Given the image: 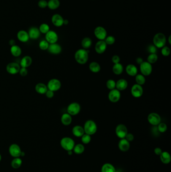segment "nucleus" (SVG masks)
I'll use <instances>...</instances> for the list:
<instances>
[{
  "label": "nucleus",
  "mask_w": 171,
  "mask_h": 172,
  "mask_svg": "<svg viewBox=\"0 0 171 172\" xmlns=\"http://www.w3.org/2000/svg\"><path fill=\"white\" fill-rule=\"evenodd\" d=\"M128 133V128L123 124H119L116 127V133L117 137L120 139H125Z\"/></svg>",
  "instance_id": "nucleus-8"
},
{
  "label": "nucleus",
  "mask_w": 171,
  "mask_h": 172,
  "mask_svg": "<svg viewBox=\"0 0 171 172\" xmlns=\"http://www.w3.org/2000/svg\"><path fill=\"white\" fill-rule=\"evenodd\" d=\"M9 151L10 155L14 158L20 157L21 156V153H22L20 147L15 143L12 144L10 146Z\"/></svg>",
  "instance_id": "nucleus-11"
},
{
  "label": "nucleus",
  "mask_w": 171,
  "mask_h": 172,
  "mask_svg": "<svg viewBox=\"0 0 171 172\" xmlns=\"http://www.w3.org/2000/svg\"><path fill=\"white\" fill-rule=\"evenodd\" d=\"M102 172H116V170L113 165L106 163L102 167Z\"/></svg>",
  "instance_id": "nucleus-33"
},
{
  "label": "nucleus",
  "mask_w": 171,
  "mask_h": 172,
  "mask_svg": "<svg viewBox=\"0 0 171 172\" xmlns=\"http://www.w3.org/2000/svg\"><path fill=\"white\" fill-rule=\"evenodd\" d=\"M171 36L170 35L169 37V38H168V42H169V43L170 44H171Z\"/></svg>",
  "instance_id": "nucleus-55"
},
{
  "label": "nucleus",
  "mask_w": 171,
  "mask_h": 172,
  "mask_svg": "<svg viewBox=\"0 0 171 172\" xmlns=\"http://www.w3.org/2000/svg\"><path fill=\"white\" fill-rule=\"evenodd\" d=\"M128 86V82L124 79H121L116 82V88L119 91H122L125 90Z\"/></svg>",
  "instance_id": "nucleus-19"
},
{
  "label": "nucleus",
  "mask_w": 171,
  "mask_h": 172,
  "mask_svg": "<svg viewBox=\"0 0 171 172\" xmlns=\"http://www.w3.org/2000/svg\"><path fill=\"white\" fill-rule=\"evenodd\" d=\"M38 6L40 8H45L47 7L48 2L45 0H40L39 2H38Z\"/></svg>",
  "instance_id": "nucleus-47"
},
{
  "label": "nucleus",
  "mask_w": 171,
  "mask_h": 172,
  "mask_svg": "<svg viewBox=\"0 0 171 172\" xmlns=\"http://www.w3.org/2000/svg\"><path fill=\"white\" fill-rule=\"evenodd\" d=\"M105 42L107 45H112L114 44L116 42V39L113 36H108L106 37L105 39Z\"/></svg>",
  "instance_id": "nucleus-45"
},
{
  "label": "nucleus",
  "mask_w": 171,
  "mask_h": 172,
  "mask_svg": "<svg viewBox=\"0 0 171 172\" xmlns=\"http://www.w3.org/2000/svg\"><path fill=\"white\" fill-rule=\"evenodd\" d=\"M60 6V2L59 0H49L48 2L47 7L51 10H55Z\"/></svg>",
  "instance_id": "nucleus-34"
},
{
  "label": "nucleus",
  "mask_w": 171,
  "mask_h": 172,
  "mask_svg": "<svg viewBox=\"0 0 171 172\" xmlns=\"http://www.w3.org/2000/svg\"><path fill=\"white\" fill-rule=\"evenodd\" d=\"M51 21L53 25L56 27H60L63 25V18L59 14H54L52 17Z\"/></svg>",
  "instance_id": "nucleus-18"
},
{
  "label": "nucleus",
  "mask_w": 171,
  "mask_h": 172,
  "mask_svg": "<svg viewBox=\"0 0 171 172\" xmlns=\"http://www.w3.org/2000/svg\"><path fill=\"white\" fill-rule=\"evenodd\" d=\"M158 59V56L156 53H150L147 56V62L150 64H155Z\"/></svg>",
  "instance_id": "nucleus-38"
},
{
  "label": "nucleus",
  "mask_w": 171,
  "mask_h": 172,
  "mask_svg": "<svg viewBox=\"0 0 171 172\" xmlns=\"http://www.w3.org/2000/svg\"><path fill=\"white\" fill-rule=\"evenodd\" d=\"M111 60H112V62H113L114 64H118V63H119V62H120V57H119V56H117V55H114L112 57Z\"/></svg>",
  "instance_id": "nucleus-48"
},
{
  "label": "nucleus",
  "mask_w": 171,
  "mask_h": 172,
  "mask_svg": "<svg viewBox=\"0 0 171 172\" xmlns=\"http://www.w3.org/2000/svg\"><path fill=\"white\" fill-rule=\"evenodd\" d=\"M121 94L120 91L116 89L111 90L108 93V98L109 100L112 103H116L120 100Z\"/></svg>",
  "instance_id": "nucleus-12"
},
{
  "label": "nucleus",
  "mask_w": 171,
  "mask_h": 172,
  "mask_svg": "<svg viewBox=\"0 0 171 172\" xmlns=\"http://www.w3.org/2000/svg\"><path fill=\"white\" fill-rule=\"evenodd\" d=\"M153 43L155 46L158 48H162L166 43V37L163 33H158L154 36Z\"/></svg>",
  "instance_id": "nucleus-3"
},
{
  "label": "nucleus",
  "mask_w": 171,
  "mask_h": 172,
  "mask_svg": "<svg viewBox=\"0 0 171 172\" xmlns=\"http://www.w3.org/2000/svg\"><path fill=\"white\" fill-rule=\"evenodd\" d=\"M140 71L142 75L144 76H148L152 73L153 70V67L152 64H150L147 62H143L140 64Z\"/></svg>",
  "instance_id": "nucleus-6"
},
{
  "label": "nucleus",
  "mask_w": 171,
  "mask_h": 172,
  "mask_svg": "<svg viewBox=\"0 0 171 172\" xmlns=\"http://www.w3.org/2000/svg\"><path fill=\"white\" fill-rule=\"evenodd\" d=\"M157 126V129L159 132L164 133L167 130V125L165 123L161 122Z\"/></svg>",
  "instance_id": "nucleus-41"
},
{
  "label": "nucleus",
  "mask_w": 171,
  "mask_h": 172,
  "mask_svg": "<svg viewBox=\"0 0 171 172\" xmlns=\"http://www.w3.org/2000/svg\"><path fill=\"white\" fill-rule=\"evenodd\" d=\"M45 94H46V97L48 98L51 99V98H52L54 97V92H53V91H51V90H49L48 89Z\"/></svg>",
  "instance_id": "nucleus-51"
},
{
  "label": "nucleus",
  "mask_w": 171,
  "mask_h": 172,
  "mask_svg": "<svg viewBox=\"0 0 171 172\" xmlns=\"http://www.w3.org/2000/svg\"><path fill=\"white\" fill-rule=\"evenodd\" d=\"M39 30L42 33L46 34L50 30V27L48 24L43 23L40 26Z\"/></svg>",
  "instance_id": "nucleus-39"
},
{
  "label": "nucleus",
  "mask_w": 171,
  "mask_h": 172,
  "mask_svg": "<svg viewBox=\"0 0 171 172\" xmlns=\"http://www.w3.org/2000/svg\"><path fill=\"white\" fill-rule=\"evenodd\" d=\"M81 137V142H83V143L84 144H88L91 140V136L87 134L84 133Z\"/></svg>",
  "instance_id": "nucleus-43"
},
{
  "label": "nucleus",
  "mask_w": 171,
  "mask_h": 172,
  "mask_svg": "<svg viewBox=\"0 0 171 172\" xmlns=\"http://www.w3.org/2000/svg\"><path fill=\"white\" fill-rule=\"evenodd\" d=\"M125 139H126L128 142H132L134 139V136L133 134L128 133Z\"/></svg>",
  "instance_id": "nucleus-50"
},
{
  "label": "nucleus",
  "mask_w": 171,
  "mask_h": 172,
  "mask_svg": "<svg viewBox=\"0 0 171 172\" xmlns=\"http://www.w3.org/2000/svg\"><path fill=\"white\" fill-rule=\"evenodd\" d=\"M81 110V107L79 103L77 102H72L68 105L67 111V113L71 116H75L79 114Z\"/></svg>",
  "instance_id": "nucleus-5"
},
{
  "label": "nucleus",
  "mask_w": 171,
  "mask_h": 172,
  "mask_svg": "<svg viewBox=\"0 0 171 172\" xmlns=\"http://www.w3.org/2000/svg\"><path fill=\"white\" fill-rule=\"evenodd\" d=\"M68 20H64V22L63 24H65V25H67L68 24Z\"/></svg>",
  "instance_id": "nucleus-54"
},
{
  "label": "nucleus",
  "mask_w": 171,
  "mask_h": 172,
  "mask_svg": "<svg viewBox=\"0 0 171 172\" xmlns=\"http://www.w3.org/2000/svg\"><path fill=\"white\" fill-rule=\"evenodd\" d=\"M72 121L71 115L69 114L68 113H64L61 117V121L62 124L68 126L71 124Z\"/></svg>",
  "instance_id": "nucleus-25"
},
{
  "label": "nucleus",
  "mask_w": 171,
  "mask_h": 172,
  "mask_svg": "<svg viewBox=\"0 0 171 172\" xmlns=\"http://www.w3.org/2000/svg\"><path fill=\"white\" fill-rule=\"evenodd\" d=\"M89 70L94 73H97L101 70V67L100 64L96 62H92L89 65Z\"/></svg>",
  "instance_id": "nucleus-29"
},
{
  "label": "nucleus",
  "mask_w": 171,
  "mask_h": 172,
  "mask_svg": "<svg viewBox=\"0 0 171 172\" xmlns=\"http://www.w3.org/2000/svg\"><path fill=\"white\" fill-rule=\"evenodd\" d=\"M22 164V161L19 157L14 158L11 162L12 167L14 169H18L21 167Z\"/></svg>",
  "instance_id": "nucleus-35"
},
{
  "label": "nucleus",
  "mask_w": 171,
  "mask_h": 172,
  "mask_svg": "<svg viewBox=\"0 0 171 172\" xmlns=\"http://www.w3.org/2000/svg\"><path fill=\"white\" fill-rule=\"evenodd\" d=\"M143 93L144 90L142 86L141 85L136 84L132 86L131 88V94L134 97H141L143 95Z\"/></svg>",
  "instance_id": "nucleus-13"
},
{
  "label": "nucleus",
  "mask_w": 171,
  "mask_h": 172,
  "mask_svg": "<svg viewBox=\"0 0 171 172\" xmlns=\"http://www.w3.org/2000/svg\"><path fill=\"white\" fill-rule=\"evenodd\" d=\"M47 87L48 89L54 92L56 91H58L60 89L61 87V83L58 79H52L48 82Z\"/></svg>",
  "instance_id": "nucleus-7"
},
{
  "label": "nucleus",
  "mask_w": 171,
  "mask_h": 172,
  "mask_svg": "<svg viewBox=\"0 0 171 172\" xmlns=\"http://www.w3.org/2000/svg\"><path fill=\"white\" fill-rule=\"evenodd\" d=\"M84 150H85V148H84V145L82 144H80V143L77 144L76 145H75L73 149L74 152L76 154H78V155H80V154L83 153L84 152Z\"/></svg>",
  "instance_id": "nucleus-36"
},
{
  "label": "nucleus",
  "mask_w": 171,
  "mask_h": 172,
  "mask_svg": "<svg viewBox=\"0 0 171 172\" xmlns=\"http://www.w3.org/2000/svg\"><path fill=\"white\" fill-rule=\"evenodd\" d=\"M19 73L22 76H26L28 74V70H27V68L21 67Z\"/></svg>",
  "instance_id": "nucleus-49"
},
{
  "label": "nucleus",
  "mask_w": 171,
  "mask_h": 172,
  "mask_svg": "<svg viewBox=\"0 0 171 172\" xmlns=\"http://www.w3.org/2000/svg\"><path fill=\"white\" fill-rule=\"evenodd\" d=\"M92 40L89 37H85L81 42V46L83 49L87 50L92 45Z\"/></svg>",
  "instance_id": "nucleus-32"
},
{
  "label": "nucleus",
  "mask_w": 171,
  "mask_h": 172,
  "mask_svg": "<svg viewBox=\"0 0 171 172\" xmlns=\"http://www.w3.org/2000/svg\"><path fill=\"white\" fill-rule=\"evenodd\" d=\"M85 133L90 136L94 135L97 130V127L96 123L92 120H88L86 121L83 127Z\"/></svg>",
  "instance_id": "nucleus-2"
},
{
  "label": "nucleus",
  "mask_w": 171,
  "mask_h": 172,
  "mask_svg": "<svg viewBox=\"0 0 171 172\" xmlns=\"http://www.w3.org/2000/svg\"><path fill=\"white\" fill-rule=\"evenodd\" d=\"M88 53L85 49H79L75 53L74 57L76 62L80 64H84L88 60Z\"/></svg>",
  "instance_id": "nucleus-1"
},
{
  "label": "nucleus",
  "mask_w": 171,
  "mask_h": 172,
  "mask_svg": "<svg viewBox=\"0 0 171 172\" xmlns=\"http://www.w3.org/2000/svg\"><path fill=\"white\" fill-rule=\"evenodd\" d=\"M137 84L141 86H142L146 82V78L144 76H143L142 74H137L136 76V78H135Z\"/></svg>",
  "instance_id": "nucleus-37"
},
{
  "label": "nucleus",
  "mask_w": 171,
  "mask_h": 172,
  "mask_svg": "<svg viewBox=\"0 0 171 172\" xmlns=\"http://www.w3.org/2000/svg\"><path fill=\"white\" fill-rule=\"evenodd\" d=\"M2 160V156L0 154V162Z\"/></svg>",
  "instance_id": "nucleus-57"
},
{
  "label": "nucleus",
  "mask_w": 171,
  "mask_h": 172,
  "mask_svg": "<svg viewBox=\"0 0 171 172\" xmlns=\"http://www.w3.org/2000/svg\"><path fill=\"white\" fill-rule=\"evenodd\" d=\"M29 36V38L32 39H37L39 37L40 35V32L39 29L36 27H32L29 29L28 32Z\"/></svg>",
  "instance_id": "nucleus-22"
},
{
  "label": "nucleus",
  "mask_w": 171,
  "mask_h": 172,
  "mask_svg": "<svg viewBox=\"0 0 171 172\" xmlns=\"http://www.w3.org/2000/svg\"><path fill=\"white\" fill-rule=\"evenodd\" d=\"M35 91L40 94H45L48 90L46 85L43 83H38L35 86Z\"/></svg>",
  "instance_id": "nucleus-27"
},
{
  "label": "nucleus",
  "mask_w": 171,
  "mask_h": 172,
  "mask_svg": "<svg viewBox=\"0 0 171 172\" xmlns=\"http://www.w3.org/2000/svg\"><path fill=\"white\" fill-rule=\"evenodd\" d=\"M17 38L19 41L22 42H26L29 39L28 33L26 31L20 30L18 32Z\"/></svg>",
  "instance_id": "nucleus-24"
},
{
  "label": "nucleus",
  "mask_w": 171,
  "mask_h": 172,
  "mask_svg": "<svg viewBox=\"0 0 171 172\" xmlns=\"http://www.w3.org/2000/svg\"><path fill=\"white\" fill-rule=\"evenodd\" d=\"M127 74L130 76H135L138 74V70L136 66L133 64H129L125 68Z\"/></svg>",
  "instance_id": "nucleus-20"
},
{
  "label": "nucleus",
  "mask_w": 171,
  "mask_h": 172,
  "mask_svg": "<svg viewBox=\"0 0 171 172\" xmlns=\"http://www.w3.org/2000/svg\"><path fill=\"white\" fill-rule=\"evenodd\" d=\"M46 40L50 44L56 43L58 39V36L57 34L54 31L49 30L47 33L45 34Z\"/></svg>",
  "instance_id": "nucleus-15"
},
{
  "label": "nucleus",
  "mask_w": 171,
  "mask_h": 172,
  "mask_svg": "<svg viewBox=\"0 0 171 172\" xmlns=\"http://www.w3.org/2000/svg\"><path fill=\"white\" fill-rule=\"evenodd\" d=\"M60 145L64 150L69 151L73 150L75 146V142L73 139L70 137H65L61 139Z\"/></svg>",
  "instance_id": "nucleus-4"
},
{
  "label": "nucleus",
  "mask_w": 171,
  "mask_h": 172,
  "mask_svg": "<svg viewBox=\"0 0 171 172\" xmlns=\"http://www.w3.org/2000/svg\"><path fill=\"white\" fill-rule=\"evenodd\" d=\"M73 135L77 137H81L85 133L83 128L80 125H76L73 127L72 130Z\"/></svg>",
  "instance_id": "nucleus-23"
},
{
  "label": "nucleus",
  "mask_w": 171,
  "mask_h": 172,
  "mask_svg": "<svg viewBox=\"0 0 171 172\" xmlns=\"http://www.w3.org/2000/svg\"><path fill=\"white\" fill-rule=\"evenodd\" d=\"M49 43L46 40H43L40 42L39 46L41 50H47L49 47Z\"/></svg>",
  "instance_id": "nucleus-42"
},
{
  "label": "nucleus",
  "mask_w": 171,
  "mask_h": 172,
  "mask_svg": "<svg viewBox=\"0 0 171 172\" xmlns=\"http://www.w3.org/2000/svg\"><path fill=\"white\" fill-rule=\"evenodd\" d=\"M10 51L11 54L15 57L19 56L22 53V50L21 48L16 45H13L11 46Z\"/></svg>",
  "instance_id": "nucleus-31"
},
{
  "label": "nucleus",
  "mask_w": 171,
  "mask_h": 172,
  "mask_svg": "<svg viewBox=\"0 0 171 172\" xmlns=\"http://www.w3.org/2000/svg\"><path fill=\"white\" fill-rule=\"evenodd\" d=\"M160 156L161 161L165 164H168L171 162V156L170 155L169 153L167 151L162 152Z\"/></svg>",
  "instance_id": "nucleus-28"
},
{
  "label": "nucleus",
  "mask_w": 171,
  "mask_h": 172,
  "mask_svg": "<svg viewBox=\"0 0 171 172\" xmlns=\"http://www.w3.org/2000/svg\"><path fill=\"white\" fill-rule=\"evenodd\" d=\"M68 151V154L69 155H71L72 154V150H69V151Z\"/></svg>",
  "instance_id": "nucleus-56"
},
{
  "label": "nucleus",
  "mask_w": 171,
  "mask_h": 172,
  "mask_svg": "<svg viewBox=\"0 0 171 172\" xmlns=\"http://www.w3.org/2000/svg\"><path fill=\"white\" fill-rule=\"evenodd\" d=\"M147 120L151 125L157 126L161 122V118L158 113L153 112L149 114L147 116Z\"/></svg>",
  "instance_id": "nucleus-9"
},
{
  "label": "nucleus",
  "mask_w": 171,
  "mask_h": 172,
  "mask_svg": "<svg viewBox=\"0 0 171 172\" xmlns=\"http://www.w3.org/2000/svg\"><path fill=\"white\" fill-rule=\"evenodd\" d=\"M47 50L51 54H58L62 51V47L57 43H52L49 44Z\"/></svg>",
  "instance_id": "nucleus-17"
},
{
  "label": "nucleus",
  "mask_w": 171,
  "mask_h": 172,
  "mask_svg": "<svg viewBox=\"0 0 171 172\" xmlns=\"http://www.w3.org/2000/svg\"><path fill=\"white\" fill-rule=\"evenodd\" d=\"M95 37L100 40H105L107 37V32L105 28L102 26H98L95 28L94 31Z\"/></svg>",
  "instance_id": "nucleus-10"
},
{
  "label": "nucleus",
  "mask_w": 171,
  "mask_h": 172,
  "mask_svg": "<svg viewBox=\"0 0 171 172\" xmlns=\"http://www.w3.org/2000/svg\"><path fill=\"white\" fill-rule=\"evenodd\" d=\"M106 86L108 89L110 90L114 89H116V82L114 80L109 79L106 82Z\"/></svg>",
  "instance_id": "nucleus-40"
},
{
  "label": "nucleus",
  "mask_w": 171,
  "mask_h": 172,
  "mask_svg": "<svg viewBox=\"0 0 171 172\" xmlns=\"http://www.w3.org/2000/svg\"><path fill=\"white\" fill-rule=\"evenodd\" d=\"M143 62H144V61H143V59L142 57H138L136 59V63L138 64H141Z\"/></svg>",
  "instance_id": "nucleus-53"
},
{
  "label": "nucleus",
  "mask_w": 171,
  "mask_h": 172,
  "mask_svg": "<svg viewBox=\"0 0 171 172\" xmlns=\"http://www.w3.org/2000/svg\"><path fill=\"white\" fill-rule=\"evenodd\" d=\"M32 59L31 57L29 56H25L23 57L20 62V66L21 67L27 68L30 67L32 64Z\"/></svg>",
  "instance_id": "nucleus-26"
},
{
  "label": "nucleus",
  "mask_w": 171,
  "mask_h": 172,
  "mask_svg": "<svg viewBox=\"0 0 171 172\" xmlns=\"http://www.w3.org/2000/svg\"><path fill=\"white\" fill-rule=\"evenodd\" d=\"M107 48V44L104 40H99L95 46V50L98 54H102Z\"/></svg>",
  "instance_id": "nucleus-16"
},
{
  "label": "nucleus",
  "mask_w": 171,
  "mask_h": 172,
  "mask_svg": "<svg viewBox=\"0 0 171 172\" xmlns=\"http://www.w3.org/2000/svg\"><path fill=\"white\" fill-rule=\"evenodd\" d=\"M147 51L150 53H156L157 51V48L154 44L150 45L147 47Z\"/></svg>",
  "instance_id": "nucleus-46"
},
{
  "label": "nucleus",
  "mask_w": 171,
  "mask_h": 172,
  "mask_svg": "<svg viewBox=\"0 0 171 172\" xmlns=\"http://www.w3.org/2000/svg\"><path fill=\"white\" fill-rule=\"evenodd\" d=\"M20 69V65L16 62H10L6 67L7 71L8 73L11 75H15L18 73Z\"/></svg>",
  "instance_id": "nucleus-14"
},
{
  "label": "nucleus",
  "mask_w": 171,
  "mask_h": 172,
  "mask_svg": "<svg viewBox=\"0 0 171 172\" xmlns=\"http://www.w3.org/2000/svg\"><path fill=\"white\" fill-rule=\"evenodd\" d=\"M113 73L116 75H120L124 71V67L120 63L114 64L113 67Z\"/></svg>",
  "instance_id": "nucleus-30"
},
{
  "label": "nucleus",
  "mask_w": 171,
  "mask_h": 172,
  "mask_svg": "<svg viewBox=\"0 0 171 172\" xmlns=\"http://www.w3.org/2000/svg\"><path fill=\"white\" fill-rule=\"evenodd\" d=\"M162 152H163L162 150L160 148H156L154 150V153H155L156 154L158 155V156H160L161 154L162 153Z\"/></svg>",
  "instance_id": "nucleus-52"
},
{
  "label": "nucleus",
  "mask_w": 171,
  "mask_h": 172,
  "mask_svg": "<svg viewBox=\"0 0 171 172\" xmlns=\"http://www.w3.org/2000/svg\"><path fill=\"white\" fill-rule=\"evenodd\" d=\"M130 142H128L125 139H120L119 142V148L121 151H127L130 149Z\"/></svg>",
  "instance_id": "nucleus-21"
},
{
  "label": "nucleus",
  "mask_w": 171,
  "mask_h": 172,
  "mask_svg": "<svg viewBox=\"0 0 171 172\" xmlns=\"http://www.w3.org/2000/svg\"><path fill=\"white\" fill-rule=\"evenodd\" d=\"M171 53V50L169 47L164 46L162 48L161 50V53L164 56H169Z\"/></svg>",
  "instance_id": "nucleus-44"
}]
</instances>
